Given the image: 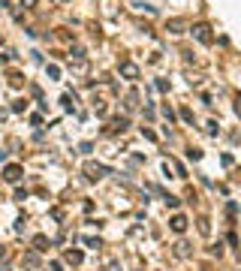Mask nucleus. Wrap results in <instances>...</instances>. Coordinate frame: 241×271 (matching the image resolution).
<instances>
[{
	"label": "nucleus",
	"mask_w": 241,
	"mask_h": 271,
	"mask_svg": "<svg viewBox=\"0 0 241 271\" xmlns=\"http://www.w3.org/2000/svg\"><path fill=\"white\" fill-rule=\"evenodd\" d=\"M81 172H84V178H88V181H100V178H106V175H109V169L102 166V163H94V160L84 163Z\"/></svg>",
	"instance_id": "1"
},
{
	"label": "nucleus",
	"mask_w": 241,
	"mask_h": 271,
	"mask_svg": "<svg viewBox=\"0 0 241 271\" xmlns=\"http://www.w3.org/2000/svg\"><path fill=\"white\" fill-rule=\"evenodd\" d=\"M190 33L196 36V40H199L202 45H211V42H214V33H211V24H205V21H202V24H193V27H190Z\"/></svg>",
	"instance_id": "2"
},
{
	"label": "nucleus",
	"mask_w": 241,
	"mask_h": 271,
	"mask_svg": "<svg viewBox=\"0 0 241 271\" xmlns=\"http://www.w3.org/2000/svg\"><path fill=\"white\" fill-rule=\"evenodd\" d=\"M21 178H24V169L19 166V163H6V169H3V181H9V184H19Z\"/></svg>",
	"instance_id": "3"
},
{
	"label": "nucleus",
	"mask_w": 241,
	"mask_h": 271,
	"mask_svg": "<svg viewBox=\"0 0 241 271\" xmlns=\"http://www.w3.org/2000/svg\"><path fill=\"white\" fill-rule=\"evenodd\" d=\"M118 72H120L124 79H130V82H136V79L142 76V72H139V66H136L133 61H120V63H118Z\"/></svg>",
	"instance_id": "4"
},
{
	"label": "nucleus",
	"mask_w": 241,
	"mask_h": 271,
	"mask_svg": "<svg viewBox=\"0 0 241 271\" xmlns=\"http://www.w3.org/2000/svg\"><path fill=\"white\" fill-rule=\"evenodd\" d=\"M127 126H130V121L118 115V118H112V121H109V126H106V133H109V136H115V133H124Z\"/></svg>",
	"instance_id": "5"
},
{
	"label": "nucleus",
	"mask_w": 241,
	"mask_h": 271,
	"mask_svg": "<svg viewBox=\"0 0 241 271\" xmlns=\"http://www.w3.org/2000/svg\"><path fill=\"white\" fill-rule=\"evenodd\" d=\"M24 268H30V271H42V259H40V253L37 250H30V253H24Z\"/></svg>",
	"instance_id": "6"
},
{
	"label": "nucleus",
	"mask_w": 241,
	"mask_h": 271,
	"mask_svg": "<svg viewBox=\"0 0 241 271\" xmlns=\"http://www.w3.org/2000/svg\"><path fill=\"white\" fill-rule=\"evenodd\" d=\"M172 253H175L178 259H187V256H190L193 250H190V244H187V241L181 238V241H175V244H172Z\"/></svg>",
	"instance_id": "7"
},
{
	"label": "nucleus",
	"mask_w": 241,
	"mask_h": 271,
	"mask_svg": "<svg viewBox=\"0 0 241 271\" xmlns=\"http://www.w3.org/2000/svg\"><path fill=\"white\" fill-rule=\"evenodd\" d=\"M187 223H190V220H187V217L184 214H175V217H172V220H169V226H172V232H187Z\"/></svg>",
	"instance_id": "8"
},
{
	"label": "nucleus",
	"mask_w": 241,
	"mask_h": 271,
	"mask_svg": "<svg viewBox=\"0 0 241 271\" xmlns=\"http://www.w3.org/2000/svg\"><path fill=\"white\" fill-rule=\"evenodd\" d=\"M166 30H169V33H187V21H184V18H169V21H166Z\"/></svg>",
	"instance_id": "9"
},
{
	"label": "nucleus",
	"mask_w": 241,
	"mask_h": 271,
	"mask_svg": "<svg viewBox=\"0 0 241 271\" xmlns=\"http://www.w3.org/2000/svg\"><path fill=\"white\" fill-rule=\"evenodd\" d=\"M63 259L70 262V265H81V259H84V253H81V250H73V247H70V250L63 253Z\"/></svg>",
	"instance_id": "10"
},
{
	"label": "nucleus",
	"mask_w": 241,
	"mask_h": 271,
	"mask_svg": "<svg viewBox=\"0 0 241 271\" xmlns=\"http://www.w3.org/2000/svg\"><path fill=\"white\" fill-rule=\"evenodd\" d=\"M124 108L127 112H136V108H139V94H136V90H130V94L124 97Z\"/></svg>",
	"instance_id": "11"
},
{
	"label": "nucleus",
	"mask_w": 241,
	"mask_h": 271,
	"mask_svg": "<svg viewBox=\"0 0 241 271\" xmlns=\"http://www.w3.org/2000/svg\"><path fill=\"white\" fill-rule=\"evenodd\" d=\"M45 247H48V238H45V235H37V238H33V250L40 253V250H45Z\"/></svg>",
	"instance_id": "12"
},
{
	"label": "nucleus",
	"mask_w": 241,
	"mask_h": 271,
	"mask_svg": "<svg viewBox=\"0 0 241 271\" xmlns=\"http://www.w3.org/2000/svg\"><path fill=\"white\" fill-rule=\"evenodd\" d=\"M9 84L12 87H21V72H9Z\"/></svg>",
	"instance_id": "13"
},
{
	"label": "nucleus",
	"mask_w": 241,
	"mask_h": 271,
	"mask_svg": "<svg viewBox=\"0 0 241 271\" xmlns=\"http://www.w3.org/2000/svg\"><path fill=\"white\" fill-rule=\"evenodd\" d=\"M166 205H169L172 211H175V208L181 205V199H178V196H166Z\"/></svg>",
	"instance_id": "14"
},
{
	"label": "nucleus",
	"mask_w": 241,
	"mask_h": 271,
	"mask_svg": "<svg viewBox=\"0 0 241 271\" xmlns=\"http://www.w3.org/2000/svg\"><path fill=\"white\" fill-rule=\"evenodd\" d=\"M84 244L94 247V250H97V247H102V241H100V238H94V235H88V238H84Z\"/></svg>",
	"instance_id": "15"
},
{
	"label": "nucleus",
	"mask_w": 241,
	"mask_h": 271,
	"mask_svg": "<svg viewBox=\"0 0 241 271\" xmlns=\"http://www.w3.org/2000/svg\"><path fill=\"white\" fill-rule=\"evenodd\" d=\"M199 232H202V235L211 232V226H208V220H205V217H199Z\"/></svg>",
	"instance_id": "16"
},
{
	"label": "nucleus",
	"mask_w": 241,
	"mask_h": 271,
	"mask_svg": "<svg viewBox=\"0 0 241 271\" xmlns=\"http://www.w3.org/2000/svg\"><path fill=\"white\" fill-rule=\"evenodd\" d=\"M142 136H145L148 142H157V133H154V130H148V126H142Z\"/></svg>",
	"instance_id": "17"
},
{
	"label": "nucleus",
	"mask_w": 241,
	"mask_h": 271,
	"mask_svg": "<svg viewBox=\"0 0 241 271\" xmlns=\"http://www.w3.org/2000/svg\"><path fill=\"white\" fill-rule=\"evenodd\" d=\"M181 121H187V124H193V112H190V108H181Z\"/></svg>",
	"instance_id": "18"
},
{
	"label": "nucleus",
	"mask_w": 241,
	"mask_h": 271,
	"mask_svg": "<svg viewBox=\"0 0 241 271\" xmlns=\"http://www.w3.org/2000/svg\"><path fill=\"white\" fill-rule=\"evenodd\" d=\"M94 108H97V115H106V103L102 100H94Z\"/></svg>",
	"instance_id": "19"
},
{
	"label": "nucleus",
	"mask_w": 241,
	"mask_h": 271,
	"mask_svg": "<svg viewBox=\"0 0 241 271\" xmlns=\"http://www.w3.org/2000/svg\"><path fill=\"white\" fill-rule=\"evenodd\" d=\"M48 76H51V79H58V76H60V66H55V63H48Z\"/></svg>",
	"instance_id": "20"
},
{
	"label": "nucleus",
	"mask_w": 241,
	"mask_h": 271,
	"mask_svg": "<svg viewBox=\"0 0 241 271\" xmlns=\"http://www.w3.org/2000/svg\"><path fill=\"white\" fill-rule=\"evenodd\" d=\"M21 6H24V9H37L40 0H21Z\"/></svg>",
	"instance_id": "21"
},
{
	"label": "nucleus",
	"mask_w": 241,
	"mask_h": 271,
	"mask_svg": "<svg viewBox=\"0 0 241 271\" xmlns=\"http://www.w3.org/2000/svg\"><path fill=\"white\" fill-rule=\"evenodd\" d=\"M24 105H27L24 100H15V103H12V112H24Z\"/></svg>",
	"instance_id": "22"
},
{
	"label": "nucleus",
	"mask_w": 241,
	"mask_h": 271,
	"mask_svg": "<svg viewBox=\"0 0 241 271\" xmlns=\"http://www.w3.org/2000/svg\"><path fill=\"white\" fill-rule=\"evenodd\" d=\"M163 115H166V118H169V124H172V121H175V112H172V108H169V103H166V105H163Z\"/></svg>",
	"instance_id": "23"
},
{
	"label": "nucleus",
	"mask_w": 241,
	"mask_h": 271,
	"mask_svg": "<svg viewBox=\"0 0 241 271\" xmlns=\"http://www.w3.org/2000/svg\"><path fill=\"white\" fill-rule=\"evenodd\" d=\"M187 157H190V160H199V157H202V151H196V148H190V151H187Z\"/></svg>",
	"instance_id": "24"
},
{
	"label": "nucleus",
	"mask_w": 241,
	"mask_h": 271,
	"mask_svg": "<svg viewBox=\"0 0 241 271\" xmlns=\"http://www.w3.org/2000/svg\"><path fill=\"white\" fill-rule=\"evenodd\" d=\"M48 268H51V271H60V268H63V265H60V262H58V259H55V262H48Z\"/></svg>",
	"instance_id": "25"
},
{
	"label": "nucleus",
	"mask_w": 241,
	"mask_h": 271,
	"mask_svg": "<svg viewBox=\"0 0 241 271\" xmlns=\"http://www.w3.org/2000/svg\"><path fill=\"white\" fill-rule=\"evenodd\" d=\"M235 112H238V118H241V100H238V103H235Z\"/></svg>",
	"instance_id": "26"
},
{
	"label": "nucleus",
	"mask_w": 241,
	"mask_h": 271,
	"mask_svg": "<svg viewBox=\"0 0 241 271\" xmlns=\"http://www.w3.org/2000/svg\"><path fill=\"white\" fill-rule=\"evenodd\" d=\"M3 256H6V247H3V244H0V259H3Z\"/></svg>",
	"instance_id": "27"
},
{
	"label": "nucleus",
	"mask_w": 241,
	"mask_h": 271,
	"mask_svg": "<svg viewBox=\"0 0 241 271\" xmlns=\"http://www.w3.org/2000/svg\"><path fill=\"white\" fill-rule=\"evenodd\" d=\"M0 45H3V36H0Z\"/></svg>",
	"instance_id": "28"
},
{
	"label": "nucleus",
	"mask_w": 241,
	"mask_h": 271,
	"mask_svg": "<svg viewBox=\"0 0 241 271\" xmlns=\"http://www.w3.org/2000/svg\"><path fill=\"white\" fill-rule=\"evenodd\" d=\"M63 3H66V0H63Z\"/></svg>",
	"instance_id": "29"
}]
</instances>
